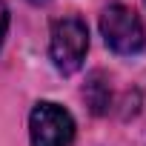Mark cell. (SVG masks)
Segmentation results:
<instances>
[{
    "instance_id": "6da1fadb",
    "label": "cell",
    "mask_w": 146,
    "mask_h": 146,
    "mask_svg": "<svg viewBox=\"0 0 146 146\" xmlns=\"http://www.w3.org/2000/svg\"><path fill=\"white\" fill-rule=\"evenodd\" d=\"M89 52V29L80 17L69 15L52 23V40H49V54L57 72L63 75H75L83 66Z\"/></svg>"
},
{
    "instance_id": "7a4b0ae2",
    "label": "cell",
    "mask_w": 146,
    "mask_h": 146,
    "mask_svg": "<svg viewBox=\"0 0 146 146\" xmlns=\"http://www.w3.org/2000/svg\"><path fill=\"white\" fill-rule=\"evenodd\" d=\"M100 35L106 46L117 54H137L146 46V29L135 9L129 6H109L100 15Z\"/></svg>"
},
{
    "instance_id": "3957f363",
    "label": "cell",
    "mask_w": 146,
    "mask_h": 146,
    "mask_svg": "<svg viewBox=\"0 0 146 146\" xmlns=\"http://www.w3.org/2000/svg\"><path fill=\"white\" fill-rule=\"evenodd\" d=\"M29 140L32 146H69L75 140V117L52 100H40L29 115Z\"/></svg>"
},
{
    "instance_id": "277c9868",
    "label": "cell",
    "mask_w": 146,
    "mask_h": 146,
    "mask_svg": "<svg viewBox=\"0 0 146 146\" xmlns=\"http://www.w3.org/2000/svg\"><path fill=\"white\" fill-rule=\"evenodd\" d=\"M6 32H9V6L0 0V46L6 40Z\"/></svg>"
},
{
    "instance_id": "5b68a950",
    "label": "cell",
    "mask_w": 146,
    "mask_h": 146,
    "mask_svg": "<svg viewBox=\"0 0 146 146\" xmlns=\"http://www.w3.org/2000/svg\"><path fill=\"white\" fill-rule=\"evenodd\" d=\"M32 3H46V0H32Z\"/></svg>"
}]
</instances>
